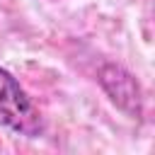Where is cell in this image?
I'll use <instances>...</instances> for the list:
<instances>
[{
	"instance_id": "cell-1",
	"label": "cell",
	"mask_w": 155,
	"mask_h": 155,
	"mask_svg": "<svg viewBox=\"0 0 155 155\" xmlns=\"http://www.w3.org/2000/svg\"><path fill=\"white\" fill-rule=\"evenodd\" d=\"M0 126L27 138H36L44 131L36 107L5 68H0Z\"/></svg>"
},
{
	"instance_id": "cell-2",
	"label": "cell",
	"mask_w": 155,
	"mask_h": 155,
	"mask_svg": "<svg viewBox=\"0 0 155 155\" xmlns=\"http://www.w3.org/2000/svg\"><path fill=\"white\" fill-rule=\"evenodd\" d=\"M99 85H102V90L109 94V99H111L121 111H126V114L133 116V119L140 116V111H143L140 87H138L136 78H133L126 68H121V65H116V63L102 65V68H99Z\"/></svg>"
}]
</instances>
